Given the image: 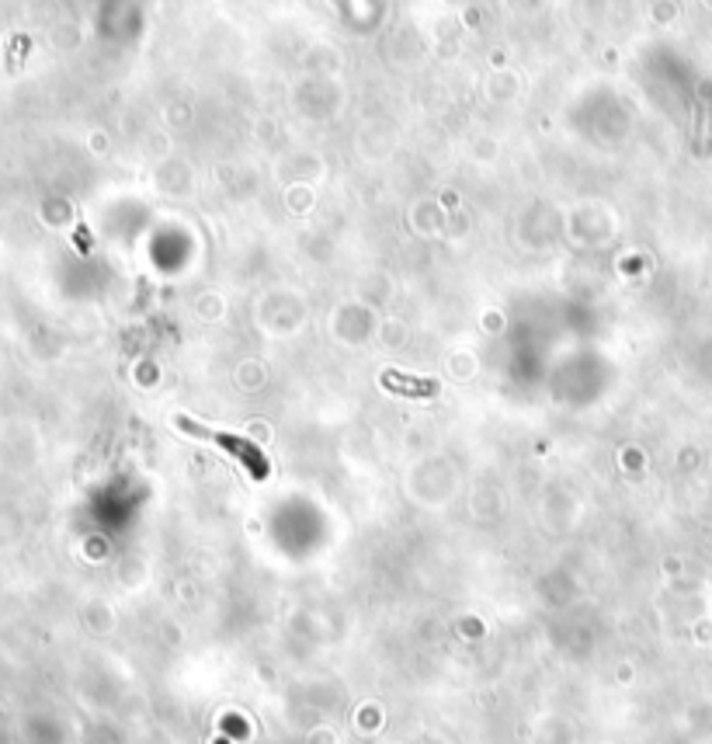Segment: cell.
Returning a JSON list of instances; mask_svg holds the SVG:
<instances>
[{
  "mask_svg": "<svg viewBox=\"0 0 712 744\" xmlns=\"http://www.w3.org/2000/svg\"><path fill=\"white\" fill-rule=\"evenodd\" d=\"M379 383L400 393V397H435L438 393V383L435 379H417V376H407V373H400V369H387L379 376Z\"/></svg>",
  "mask_w": 712,
  "mask_h": 744,
  "instance_id": "obj_2",
  "label": "cell"
},
{
  "mask_svg": "<svg viewBox=\"0 0 712 744\" xmlns=\"http://www.w3.org/2000/svg\"><path fill=\"white\" fill-rule=\"evenodd\" d=\"M178 428H181L185 435H191V438H205V442H213V446L226 449L244 470H250V476H254V481H264L268 470H272V467H268V456H264L254 442H247V438H240V435H229V432H219V428H209V425H202V422H191V417H178Z\"/></svg>",
  "mask_w": 712,
  "mask_h": 744,
  "instance_id": "obj_1",
  "label": "cell"
}]
</instances>
